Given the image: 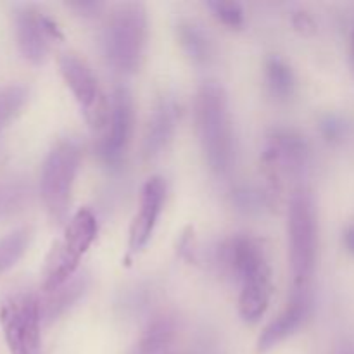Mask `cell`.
<instances>
[{
    "label": "cell",
    "mask_w": 354,
    "mask_h": 354,
    "mask_svg": "<svg viewBox=\"0 0 354 354\" xmlns=\"http://www.w3.org/2000/svg\"><path fill=\"white\" fill-rule=\"evenodd\" d=\"M180 45L196 64H207L213 57V44L203 26L194 21H180L176 26Z\"/></svg>",
    "instance_id": "18"
},
{
    "label": "cell",
    "mask_w": 354,
    "mask_h": 354,
    "mask_svg": "<svg viewBox=\"0 0 354 354\" xmlns=\"http://www.w3.org/2000/svg\"><path fill=\"white\" fill-rule=\"evenodd\" d=\"M14 26L19 52L31 64H41L50 52L52 41L61 38L54 21L33 6H21L16 10Z\"/></svg>",
    "instance_id": "10"
},
{
    "label": "cell",
    "mask_w": 354,
    "mask_h": 354,
    "mask_svg": "<svg viewBox=\"0 0 354 354\" xmlns=\"http://www.w3.org/2000/svg\"><path fill=\"white\" fill-rule=\"evenodd\" d=\"M287 234L292 290H308L317 259V216L313 199L304 187L290 194Z\"/></svg>",
    "instance_id": "4"
},
{
    "label": "cell",
    "mask_w": 354,
    "mask_h": 354,
    "mask_svg": "<svg viewBox=\"0 0 354 354\" xmlns=\"http://www.w3.org/2000/svg\"><path fill=\"white\" fill-rule=\"evenodd\" d=\"M147 44V12L138 2L118 3L102 30V52L118 73H133L144 59Z\"/></svg>",
    "instance_id": "2"
},
{
    "label": "cell",
    "mask_w": 354,
    "mask_h": 354,
    "mask_svg": "<svg viewBox=\"0 0 354 354\" xmlns=\"http://www.w3.org/2000/svg\"><path fill=\"white\" fill-rule=\"evenodd\" d=\"M176 334V324L171 317H158L149 322L138 341L128 354H166Z\"/></svg>",
    "instance_id": "17"
},
{
    "label": "cell",
    "mask_w": 354,
    "mask_h": 354,
    "mask_svg": "<svg viewBox=\"0 0 354 354\" xmlns=\"http://www.w3.org/2000/svg\"><path fill=\"white\" fill-rule=\"evenodd\" d=\"M30 197V189L23 180L0 183V216H10L23 209Z\"/></svg>",
    "instance_id": "22"
},
{
    "label": "cell",
    "mask_w": 354,
    "mask_h": 354,
    "mask_svg": "<svg viewBox=\"0 0 354 354\" xmlns=\"http://www.w3.org/2000/svg\"><path fill=\"white\" fill-rule=\"evenodd\" d=\"M59 71L62 80L71 90L73 97L78 102L80 109L85 114V120L88 121L93 130H104V124L107 120V107L109 100L104 99L99 90L95 75L92 73L90 66L83 61L80 55L73 52H64L59 57Z\"/></svg>",
    "instance_id": "7"
},
{
    "label": "cell",
    "mask_w": 354,
    "mask_h": 354,
    "mask_svg": "<svg viewBox=\"0 0 354 354\" xmlns=\"http://www.w3.org/2000/svg\"><path fill=\"white\" fill-rule=\"evenodd\" d=\"M82 149L75 138H61L45 156L40 175V196L45 211L54 221L66 220L73 187L80 169Z\"/></svg>",
    "instance_id": "5"
},
{
    "label": "cell",
    "mask_w": 354,
    "mask_h": 354,
    "mask_svg": "<svg viewBox=\"0 0 354 354\" xmlns=\"http://www.w3.org/2000/svg\"><path fill=\"white\" fill-rule=\"evenodd\" d=\"M33 232L30 228H16L0 239V275L9 272L24 256L31 244Z\"/></svg>",
    "instance_id": "19"
},
{
    "label": "cell",
    "mask_w": 354,
    "mask_h": 354,
    "mask_svg": "<svg viewBox=\"0 0 354 354\" xmlns=\"http://www.w3.org/2000/svg\"><path fill=\"white\" fill-rule=\"evenodd\" d=\"M133 127V99L127 86H116L111 92L107 120L102 138L99 140V156L106 165H118L123 159Z\"/></svg>",
    "instance_id": "9"
},
{
    "label": "cell",
    "mask_w": 354,
    "mask_h": 354,
    "mask_svg": "<svg viewBox=\"0 0 354 354\" xmlns=\"http://www.w3.org/2000/svg\"><path fill=\"white\" fill-rule=\"evenodd\" d=\"M201 151L211 171L227 175L235 161V137L228 95L216 82L199 86L194 102Z\"/></svg>",
    "instance_id": "1"
},
{
    "label": "cell",
    "mask_w": 354,
    "mask_h": 354,
    "mask_svg": "<svg viewBox=\"0 0 354 354\" xmlns=\"http://www.w3.org/2000/svg\"><path fill=\"white\" fill-rule=\"evenodd\" d=\"M99 232L97 218L88 207L76 211L66 223L64 234L45 258L41 290L45 294L59 289L78 273L80 259L93 244Z\"/></svg>",
    "instance_id": "3"
},
{
    "label": "cell",
    "mask_w": 354,
    "mask_h": 354,
    "mask_svg": "<svg viewBox=\"0 0 354 354\" xmlns=\"http://www.w3.org/2000/svg\"><path fill=\"white\" fill-rule=\"evenodd\" d=\"M166 199V182L161 176H152L144 183L140 192L138 209L131 220L128 232V256H135L144 251L145 245L152 239L154 228L158 225L159 214Z\"/></svg>",
    "instance_id": "12"
},
{
    "label": "cell",
    "mask_w": 354,
    "mask_h": 354,
    "mask_svg": "<svg viewBox=\"0 0 354 354\" xmlns=\"http://www.w3.org/2000/svg\"><path fill=\"white\" fill-rule=\"evenodd\" d=\"M207 7L227 26L239 28L244 24V10L241 3L230 2V0H209Z\"/></svg>",
    "instance_id": "23"
},
{
    "label": "cell",
    "mask_w": 354,
    "mask_h": 354,
    "mask_svg": "<svg viewBox=\"0 0 354 354\" xmlns=\"http://www.w3.org/2000/svg\"><path fill=\"white\" fill-rule=\"evenodd\" d=\"M272 297L270 275L256 277L241 286L239 294V315L248 324H258L265 317Z\"/></svg>",
    "instance_id": "16"
},
{
    "label": "cell",
    "mask_w": 354,
    "mask_h": 354,
    "mask_svg": "<svg viewBox=\"0 0 354 354\" xmlns=\"http://www.w3.org/2000/svg\"><path fill=\"white\" fill-rule=\"evenodd\" d=\"M310 161L306 140L292 130H273L263 149V162L273 176L301 175Z\"/></svg>",
    "instance_id": "11"
},
{
    "label": "cell",
    "mask_w": 354,
    "mask_h": 354,
    "mask_svg": "<svg viewBox=\"0 0 354 354\" xmlns=\"http://www.w3.org/2000/svg\"><path fill=\"white\" fill-rule=\"evenodd\" d=\"M351 62H353V68H354V35H353V40H351Z\"/></svg>",
    "instance_id": "26"
},
{
    "label": "cell",
    "mask_w": 354,
    "mask_h": 354,
    "mask_svg": "<svg viewBox=\"0 0 354 354\" xmlns=\"http://www.w3.org/2000/svg\"><path fill=\"white\" fill-rule=\"evenodd\" d=\"M311 311V294L308 290H292L290 303L273 318L258 339V351L266 353L286 341L306 322Z\"/></svg>",
    "instance_id": "13"
},
{
    "label": "cell",
    "mask_w": 354,
    "mask_h": 354,
    "mask_svg": "<svg viewBox=\"0 0 354 354\" xmlns=\"http://www.w3.org/2000/svg\"><path fill=\"white\" fill-rule=\"evenodd\" d=\"M178 116V104L173 97H161L156 102L144 133V147H142V151H144L145 159H156L168 149L173 137H175Z\"/></svg>",
    "instance_id": "14"
},
{
    "label": "cell",
    "mask_w": 354,
    "mask_h": 354,
    "mask_svg": "<svg viewBox=\"0 0 354 354\" xmlns=\"http://www.w3.org/2000/svg\"><path fill=\"white\" fill-rule=\"evenodd\" d=\"M216 265L227 277L242 286L256 277L270 275L266 252L259 241L249 235H234L216 248Z\"/></svg>",
    "instance_id": "8"
},
{
    "label": "cell",
    "mask_w": 354,
    "mask_h": 354,
    "mask_svg": "<svg viewBox=\"0 0 354 354\" xmlns=\"http://www.w3.org/2000/svg\"><path fill=\"white\" fill-rule=\"evenodd\" d=\"M40 299L28 289H14L0 301V325L10 354L41 353Z\"/></svg>",
    "instance_id": "6"
},
{
    "label": "cell",
    "mask_w": 354,
    "mask_h": 354,
    "mask_svg": "<svg viewBox=\"0 0 354 354\" xmlns=\"http://www.w3.org/2000/svg\"><path fill=\"white\" fill-rule=\"evenodd\" d=\"M266 85L272 92L273 97L280 100H286L292 95L294 92V73L292 69L287 66L283 59L272 55L266 61Z\"/></svg>",
    "instance_id": "20"
},
{
    "label": "cell",
    "mask_w": 354,
    "mask_h": 354,
    "mask_svg": "<svg viewBox=\"0 0 354 354\" xmlns=\"http://www.w3.org/2000/svg\"><path fill=\"white\" fill-rule=\"evenodd\" d=\"M90 277L88 273L78 272L69 282L61 286L59 289L52 290L47 294L45 301H40L41 308V320L54 322L59 317L71 310L88 290Z\"/></svg>",
    "instance_id": "15"
},
{
    "label": "cell",
    "mask_w": 354,
    "mask_h": 354,
    "mask_svg": "<svg viewBox=\"0 0 354 354\" xmlns=\"http://www.w3.org/2000/svg\"><path fill=\"white\" fill-rule=\"evenodd\" d=\"M344 242H346V248H348L351 252H354V225H351V227L346 230Z\"/></svg>",
    "instance_id": "25"
},
{
    "label": "cell",
    "mask_w": 354,
    "mask_h": 354,
    "mask_svg": "<svg viewBox=\"0 0 354 354\" xmlns=\"http://www.w3.org/2000/svg\"><path fill=\"white\" fill-rule=\"evenodd\" d=\"M73 7L78 9V12H82L83 16H93L102 6L99 2H76L73 3Z\"/></svg>",
    "instance_id": "24"
},
{
    "label": "cell",
    "mask_w": 354,
    "mask_h": 354,
    "mask_svg": "<svg viewBox=\"0 0 354 354\" xmlns=\"http://www.w3.org/2000/svg\"><path fill=\"white\" fill-rule=\"evenodd\" d=\"M28 95H30L28 86L19 85V83L0 88V135L19 116L21 109L28 102Z\"/></svg>",
    "instance_id": "21"
}]
</instances>
